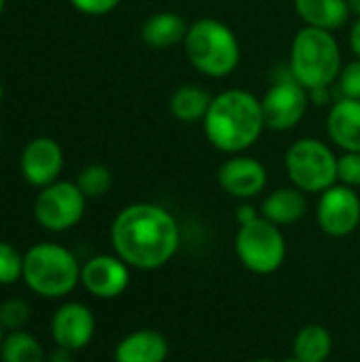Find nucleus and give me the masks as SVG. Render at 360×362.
Here are the masks:
<instances>
[{"mask_svg": "<svg viewBox=\"0 0 360 362\" xmlns=\"http://www.w3.org/2000/svg\"><path fill=\"white\" fill-rule=\"evenodd\" d=\"M310 104V91L299 85L291 74L289 78L276 81L261 98L265 127L274 132L295 129L308 115Z\"/></svg>", "mask_w": 360, "mask_h": 362, "instance_id": "nucleus-9", "label": "nucleus"}, {"mask_svg": "<svg viewBox=\"0 0 360 362\" xmlns=\"http://www.w3.org/2000/svg\"><path fill=\"white\" fill-rule=\"evenodd\" d=\"M316 225L329 238H348L360 225V195L346 185H333L318 195Z\"/></svg>", "mask_w": 360, "mask_h": 362, "instance_id": "nucleus-10", "label": "nucleus"}, {"mask_svg": "<svg viewBox=\"0 0 360 362\" xmlns=\"http://www.w3.org/2000/svg\"><path fill=\"white\" fill-rule=\"evenodd\" d=\"M337 182L360 189V153L337 155Z\"/></svg>", "mask_w": 360, "mask_h": 362, "instance_id": "nucleus-26", "label": "nucleus"}, {"mask_svg": "<svg viewBox=\"0 0 360 362\" xmlns=\"http://www.w3.org/2000/svg\"><path fill=\"white\" fill-rule=\"evenodd\" d=\"M327 134L344 153H360V100L339 98L331 104Z\"/></svg>", "mask_w": 360, "mask_h": 362, "instance_id": "nucleus-15", "label": "nucleus"}, {"mask_svg": "<svg viewBox=\"0 0 360 362\" xmlns=\"http://www.w3.org/2000/svg\"><path fill=\"white\" fill-rule=\"evenodd\" d=\"M339 85V93L342 98H350V100H360V59H352L350 64H346L339 72L337 78Z\"/></svg>", "mask_w": 360, "mask_h": 362, "instance_id": "nucleus-27", "label": "nucleus"}, {"mask_svg": "<svg viewBox=\"0 0 360 362\" xmlns=\"http://www.w3.org/2000/svg\"><path fill=\"white\" fill-rule=\"evenodd\" d=\"M333 354V335L323 325H306L293 339V356L301 362H329Z\"/></svg>", "mask_w": 360, "mask_h": 362, "instance_id": "nucleus-21", "label": "nucleus"}, {"mask_svg": "<svg viewBox=\"0 0 360 362\" xmlns=\"http://www.w3.org/2000/svg\"><path fill=\"white\" fill-rule=\"evenodd\" d=\"M329 362H331V361H329Z\"/></svg>", "mask_w": 360, "mask_h": 362, "instance_id": "nucleus-38", "label": "nucleus"}, {"mask_svg": "<svg viewBox=\"0 0 360 362\" xmlns=\"http://www.w3.org/2000/svg\"><path fill=\"white\" fill-rule=\"evenodd\" d=\"M348 4H350L352 13H356V15L360 17V0H348Z\"/></svg>", "mask_w": 360, "mask_h": 362, "instance_id": "nucleus-32", "label": "nucleus"}, {"mask_svg": "<svg viewBox=\"0 0 360 362\" xmlns=\"http://www.w3.org/2000/svg\"><path fill=\"white\" fill-rule=\"evenodd\" d=\"M342 72V51L333 32L303 25L291 45L289 74L308 91L329 89Z\"/></svg>", "mask_w": 360, "mask_h": 362, "instance_id": "nucleus-3", "label": "nucleus"}, {"mask_svg": "<svg viewBox=\"0 0 360 362\" xmlns=\"http://www.w3.org/2000/svg\"><path fill=\"white\" fill-rule=\"evenodd\" d=\"M0 361L45 362V348L32 333L11 331V333H4V339L0 344Z\"/></svg>", "mask_w": 360, "mask_h": 362, "instance_id": "nucleus-22", "label": "nucleus"}, {"mask_svg": "<svg viewBox=\"0 0 360 362\" xmlns=\"http://www.w3.org/2000/svg\"><path fill=\"white\" fill-rule=\"evenodd\" d=\"M295 13L303 25L335 32L348 23L352 8L348 0H295Z\"/></svg>", "mask_w": 360, "mask_h": 362, "instance_id": "nucleus-19", "label": "nucleus"}, {"mask_svg": "<svg viewBox=\"0 0 360 362\" xmlns=\"http://www.w3.org/2000/svg\"><path fill=\"white\" fill-rule=\"evenodd\" d=\"M30 318H32V308L25 299L11 297L0 303V327L4 329V333L23 331Z\"/></svg>", "mask_w": 360, "mask_h": 362, "instance_id": "nucleus-24", "label": "nucleus"}, {"mask_svg": "<svg viewBox=\"0 0 360 362\" xmlns=\"http://www.w3.org/2000/svg\"><path fill=\"white\" fill-rule=\"evenodd\" d=\"M252 362H278V361H272V358H257V361Z\"/></svg>", "mask_w": 360, "mask_h": 362, "instance_id": "nucleus-34", "label": "nucleus"}, {"mask_svg": "<svg viewBox=\"0 0 360 362\" xmlns=\"http://www.w3.org/2000/svg\"><path fill=\"white\" fill-rule=\"evenodd\" d=\"M284 170L291 185L308 195H320L337 185V155L318 138L295 140L286 148Z\"/></svg>", "mask_w": 360, "mask_h": 362, "instance_id": "nucleus-6", "label": "nucleus"}, {"mask_svg": "<svg viewBox=\"0 0 360 362\" xmlns=\"http://www.w3.org/2000/svg\"><path fill=\"white\" fill-rule=\"evenodd\" d=\"M2 93H4V91H2V83H0V102H2Z\"/></svg>", "mask_w": 360, "mask_h": 362, "instance_id": "nucleus-37", "label": "nucleus"}, {"mask_svg": "<svg viewBox=\"0 0 360 362\" xmlns=\"http://www.w3.org/2000/svg\"><path fill=\"white\" fill-rule=\"evenodd\" d=\"M233 250L244 269L257 276H269L286 261V238L282 227L257 216L246 225H238Z\"/></svg>", "mask_w": 360, "mask_h": 362, "instance_id": "nucleus-7", "label": "nucleus"}, {"mask_svg": "<svg viewBox=\"0 0 360 362\" xmlns=\"http://www.w3.org/2000/svg\"><path fill=\"white\" fill-rule=\"evenodd\" d=\"M95 335V316L91 308L81 301L62 303L51 318V337L55 348L68 352L85 350Z\"/></svg>", "mask_w": 360, "mask_h": 362, "instance_id": "nucleus-13", "label": "nucleus"}, {"mask_svg": "<svg viewBox=\"0 0 360 362\" xmlns=\"http://www.w3.org/2000/svg\"><path fill=\"white\" fill-rule=\"evenodd\" d=\"M280 362H301V361H297V358H295V356H293V354H291V356H289V358H284V361H280Z\"/></svg>", "mask_w": 360, "mask_h": 362, "instance_id": "nucleus-33", "label": "nucleus"}, {"mask_svg": "<svg viewBox=\"0 0 360 362\" xmlns=\"http://www.w3.org/2000/svg\"><path fill=\"white\" fill-rule=\"evenodd\" d=\"M257 216H261V212H259L250 202H242V204L236 208V221H238V225H246V223L255 221Z\"/></svg>", "mask_w": 360, "mask_h": 362, "instance_id": "nucleus-29", "label": "nucleus"}, {"mask_svg": "<svg viewBox=\"0 0 360 362\" xmlns=\"http://www.w3.org/2000/svg\"><path fill=\"white\" fill-rule=\"evenodd\" d=\"M210 91L195 83H185L176 87L170 95V112L180 123H202L210 104H212Z\"/></svg>", "mask_w": 360, "mask_h": 362, "instance_id": "nucleus-20", "label": "nucleus"}, {"mask_svg": "<svg viewBox=\"0 0 360 362\" xmlns=\"http://www.w3.org/2000/svg\"><path fill=\"white\" fill-rule=\"evenodd\" d=\"M206 140L225 155L246 153L265 127L261 98L246 89H225L212 98L202 121Z\"/></svg>", "mask_w": 360, "mask_h": 362, "instance_id": "nucleus-2", "label": "nucleus"}, {"mask_svg": "<svg viewBox=\"0 0 360 362\" xmlns=\"http://www.w3.org/2000/svg\"><path fill=\"white\" fill-rule=\"evenodd\" d=\"M81 265L76 255L57 242H40L23 255V282L45 299L68 297L81 284Z\"/></svg>", "mask_w": 360, "mask_h": 362, "instance_id": "nucleus-5", "label": "nucleus"}, {"mask_svg": "<svg viewBox=\"0 0 360 362\" xmlns=\"http://www.w3.org/2000/svg\"><path fill=\"white\" fill-rule=\"evenodd\" d=\"M72 352L64 350V348H55V352L49 356V362H72Z\"/></svg>", "mask_w": 360, "mask_h": 362, "instance_id": "nucleus-31", "label": "nucleus"}, {"mask_svg": "<svg viewBox=\"0 0 360 362\" xmlns=\"http://www.w3.org/2000/svg\"><path fill=\"white\" fill-rule=\"evenodd\" d=\"M189 32V23L180 13L174 11H159L144 19L140 28L142 42L151 49H170L185 42Z\"/></svg>", "mask_w": 360, "mask_h": 362, "instance_id": "nucleus-18", "label": "nucleus"}, {"mask_svg": "<svg viewBox=\"0 0 360 362\" xmlns=\"http://www.w3.org/2000/svg\"><path fill=\"white\" fill-rule=\"evenodd\" d=\"M219 187L233 199L250 202L267 187V168L250 155H227L216 172Z\"/></svg>", "mask_w": 360, "mask_h": 362, "instance_id": "nucleus-12", "label": "nucleus"}, {"mask_svg": "<svg viewBox=\"0 0 360 362\" xmlns=\"http://www.w3.org/2000/svg\"><path fill=\"white\" fill-rule=\"evenodd\" d=\"M2 339H4V329L0 327V344H2Z\"/></svg>", "mask_w": 360, "mask_h": 362, "instance_id": "nucleus-35", "label": "nucleus"}, {"mask_svg": "<svg viewBox=\"0 0 360 362\" xmlns=\"http://www.w3.org/2000/svg\"><path fill=\"white\" fill-rule=\"evenodd\" d=\"M132 282V267L112 255H95L81 265V286L95 299H117Z\"/></svg>", "mask_w": 360, "mask_h": 362, "instance_id": "nucleus-11", "label": "nucleus"}, {"mask_svg": "<svg viewBox=\"0 0 360 362\" xmlns=\"http://www.w3.org/2000/svg\"><path fill=\"white\" fill-rule=\"evenodd\" d=\"M112 252L132 269L155 272L166 267L180 248V227L159 204L125 206L110 225Z\"/></svg>", "mask_w": 360, "mask_h": 362, "instance_id": "nucleus-1", "label": "nucleus"}, {"mask_svg": "<svg viewBox=\"0 0 360 362\" xmlns=\"http://www.w3.org/2000/svg\"><path fill=\"white\" fill-rule=\"evenodd\" d=\"M170 356V341L155 329H138L127 333L112 352L115 362H166Z\"/></svg>", "mask_w": 360, "mask_h": 362, "instance_id": "nucleus-16", "label": "nucleus"}, {"mask_svg": "<svg viewBox=\"0 0 360 362\" xmlns=\"http://www.w3.org/2000/svg\"><path fill=\"white\" fill-rule=\"evenodd\" d=\"M85 208L87 197L81 193L76 182L57 180L38 191L34 199V218L42 229L64 233L83 221Z\"/></svg>", "mask_w": 360, "mask_h": 362, "instance_id": "nucleus-8", "label": "nucleus"}, {"mask_svg": "<svg viewBox=\"0 0 360 362\" xmlns=\"http://www.w3.org/2000/svg\"><path fill=\"white\" fill-rule=\"evenodd\" d=\"M19 170L28 185L32 187H49L59 180L64 170V151L57 140L49 136H38L30 140L19 157Z\"/></svg>", "mask_w": 360, "mask_h": 362, "instance_id": "nucleus-14", "label": "nucleus"}, {"mask_svg": "<svg viewBox=\"0 0 360 362\" xmlns=\"http://www.w3.org/2000/svg\"><path fill=\"white\" fill-rule=\"evenodd\" d=\"M348 45H350V51L354 53V57L360 59V17L354 19L352 28H350V34H348Z\"/></svg>", "mask_w": 360, "mask_h": 362, "instance_id": "nucleus-30", "label": "nucleus"}, {"mask_svg": "<svg viewBox=\"0 0 360 362\" xmlns=\"http://www.w3.org/2000/svg\"><path fill=\"white\" fill-rule=\"evenodd\" d=\"M259 212L263 218H267L269 223L278 227L297 225L308 214V193H303L301 189L293 185L280 187L263 199Z\"/></svg>", "mask_w": 360, "mask_h": 362, "instance_id": "nucleus-17", "label": "nucleus"}, {"mask_svg": "<svg viewBox=\"0 0 360 362\" xmlns=\"http://www.w3.org/2000/svg\"><path fill=\"white\" fill-rule=\"evenodd\" d=\"M70 4L83 15H106L115 11L121 0H70Z\"/></svg>", "mask_w": 360, "mask_h": 362, "instance_id": "nucleus-28", "label": "nucleus"}, {"mask_svg": "<svg viewBox=\"0 0 360 362\" xmlns=\"http://www.w3.org/2000/svg\"><path fill=\"white\" fill-rule=\"evenodd\" d=\"M182 47L189 64L210 78L233 74L242 59V47L236 32L214 17L191 21Z\"/></svg>", "mask_w": 360, "mask_h": 362, "instance_id": "nucleus-4", "label": "nucleus"}, {"mask_svg": "<svg viewBox=\"0 0 360 362\" xmlns=\"http://www.w3.org/2000/svg\"><path fill=\"white\" fill-rule=\"evenodd\" d=\"M76 187L87 199H98L106 195L112 187V172L104 163H87L79 176H76Z\"/></svg>", "mask_w": 360, "mask_h": 362, "instance_id": "nucleus-23", "label": "nucleus"}, {"mask_svg": "<svg viewBox=\"0 0 360 362\" xmlns=\"http://www.w3.org/2000/svg\"><path fill=\"white\" fill-rule=\"evenodd\" d=\"M23 278V255L8 244L0 242V286H11Z\"/></svg>", "mask_w": 360, "mask_h": 362, "instance_id": "nucleus-25", "label": "nucleus"}, {"mask_svg": "<svg viewBox=\"0 0 360 362\" xmlns=\"http://www.w3.org/2000/svg\"><path fill=\"white\" fill-rule=\"evenodd\" d=\"M2 8H4V0H0V15H2Z\"/></svg>", "mask_w": 360, "mask_h": 362, "instance_id": "nucleus-36", "label": "nucleus"}]
</instances>
